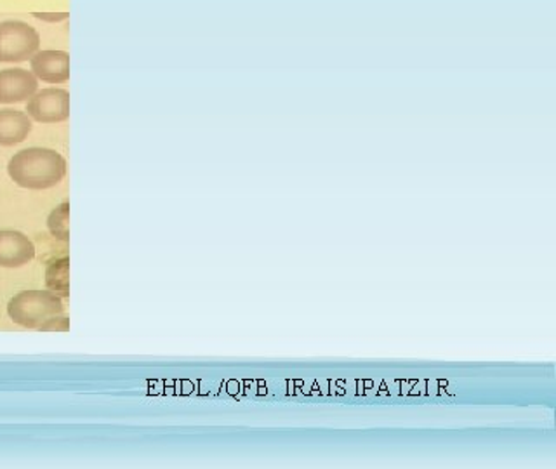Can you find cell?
Wrapping results in <instances>:
<instances>
[{
    "instance_id": "8992f818",
    "label": "cell",
    "mask_w": 556,
    "mask_h": 469,
    "mask_svg": "<svg viewBox=\"0 0 556 469\" xmlns=\"http://www.w3.org/2000/svg\"><path fill=\"white\" fill-rule=\"evenodd\" d=\"M28 132V122L23 115L8 110L0 112V143H16Z\"/></svg>"
},
{
    "instance_id": "277c9868",
    "label": "cell",
    "mask_w": 556,
    "mask_h": 469,
    "mask_svg": "<svg viewBox=\"0 0 556 469\" xmlns=\"http://www.w3.org/2000/svg\"><path fill=\"white\" fill-rule=\"evenodd\" d=\"M68 96L61 91H46L30 103L28 110L37 121L58 122L68 115Z\"/></svg>"
},
{
    "instance_id": "3957f363",
    "label": "cell",
    "mask_w": 556,
    "mask_h": 469,
    "mask_svg": "<svg viewBox=\"0 0 556 469\" xmlns=\"http://www.w3.org/2000/svg\"><path fill=\"white\" fill-rule=\"evenodd\" d=\"M35 257V245L25 233L0 230V268H22Z\"/></svg>"
},
{
    "instance_id": "ba28073f",
    "label": "cell",
    "mask_w": 556,
    "mask_h": 469,
    "mask_svg": "<svg viewBox=\"0 0 556 469\" xmlns=\"http://www.w3.org/2000/svg\"><path fill=\"white\" fill-rule=\"evenodd\" d=\"M40 332H68L70 330V318L66 313L63 315H58V317L49 318L42 327H40Z\"/></svg>"
},
{
    "instance_id": "52a82bcc",
    "label": "cell",
    "mask_w": 556,
    "mask_h": 469,
    "mask_svg": "<svg viewBox=\"0 0 556 469\" xmlns=\"http://www.w3.org/2000/svg\"><path fill=\"white\" fill-rule=\"evenodd\" d=\"M70 204H61L60 207L52 211L48 219V228L52 237H56L61 242H68L70 240Z\"/></svg>"
},
{
    "instance_id": "6da1fadb",
    "label": "cell",
    "mask_w": 556,
    "mask_h": 469,
    "mask_svg": "<svg viewBox=\"0 0 556 469\" xmlns=\"http://www.w3.org/2000/svg\"><path fill=\"white\" fill-rule=\"evenodd\" d=\"M9 170L20 187L43 190L54 187L65 176V162L48 150H28L14 156Z\"/></svg>"
},
{
    "instance_id": "5b68a950",
    "label": "cell",
    "mask_w": 556,
    "mask_h": 469,
    "mask_svg": "<svg viewBox=\"0 0 556 469\" xmlns=\"http://www.w3.org/2000/svg\"><path fill=\"white\" fill-rule=\"evenodd\" d=\"M70 259L68 256L60 257L52 261L51 265L46 269V286L49 291L60 295V297H68L70 295Z\"/></svg>"
},
{
    "instance_id": "7a4b0ae2",
    "label": "cell",
    "mask_w": 556,
    "mask_h": 469,
    "mask_svg": "<svg viewBox=\"0 0 556 469\" xmlns=\"http://www.w3.org/2000/svg\"><path fill=\"white\" fill-rule=\"evenodd\" d=\"M65 313L60 295L49 291H25L9 301L8 315L16 326L39 330L49 318Z\"/></svg>"
}]
</instances>
